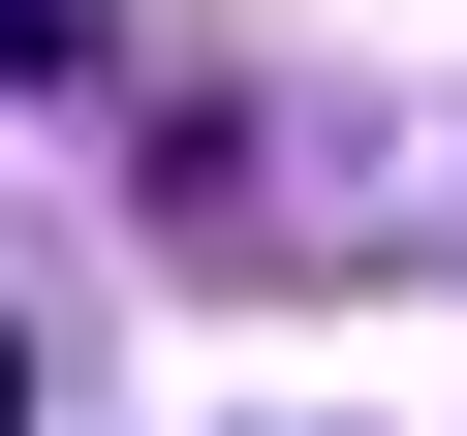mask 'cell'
Instances as JSON below:
<instances>
[{
  "mask_svg": "<svg viewBox=\"0 0 467 436\" xmlns=\"http://www.w3.org/2000/svg\"><path fill=\"white\" fill-rule=\"evenodd\" d=\"M0 436H32V343H0Z\"/></svg>",
  "mask_w": 467,
  "mask_h": 436,
  "instance_id": "1",
  "label": "cell"
}]
</instances>
